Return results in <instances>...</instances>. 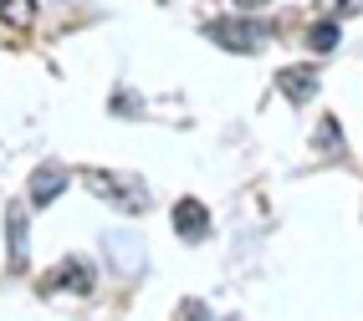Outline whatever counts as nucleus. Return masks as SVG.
<instances>
[{
	"label": "nucleus",
	"instance_id": "1",
	"mask_svg": "<svg viewBox=\"0 0 363 321\" xmlns=\"http://www.w3.org/2000/svg\"><path fill=\"white\" fill-rule=\"evenodd\" d=\"M77 179L87 184L92 199H103V204L123 209V214H149V204H154L149 184H143L138 174H118V168H82Z\"/></svg>",
	"mask_w": 363,
	"mask_h": 321
},
{
	"label": "nucleus",
	"instance_id": "2",
	"mask_svg": "<svg viewBox=\"0 0 363 321\" xmlns=\"http://www.w3.org/2000/svg\"><path fill=\"white\" fill-rule=\"evenodd\" d=\"M205 36L210 41H220L225 52H235V57H251V52H261L266 46V31L261 21H246V16H225V21H205Z\"/></svg>",
	"mask_w": 363,
	"mask_h": 321
},
{
	"label": "nucleus",
	"instance_id": "3",
	"mask_svg": "<svg viewBox=\"0 0 363 321\" xmlns=\"http://www.w3.org/2000/svg\"><path fill=\"white\" fill-rule=\"evenodd\" d=\"M67 184H72V168L52 158V163H41L36 174H31V189H26V199H31L36 209H46V204H57V199H62V189H67Z\"/></svg>",
	"mask_w": 363,
	"mask_h": 321
},
{
	"label": "nucleus",
	"instance_id": "4",
	"mask_svg": "<svg viewBox=\"0 0 363 321\" xmlns=\"http://www.w3.org/2000/svg\"><path fill=\"white\" fill-rule=\"evenodd\" d=\"M6 245H11V270H26L31 265V219L21 204L6 209Z\"/></svg>",
	"mask_w": 363,
	"mask_h": 321
},
{
	"label": "nucleus",
	"instance_id": "5",
	"mask_svg": "<svg viewBox=\"0 0 363 321\" xmlns=\"http://www.w3.org/2000/svg\"><path fill=\"white\" fill-rule=\"evenodd\" d=\"M277 92L286 103H312V97H318V66H281L277 71Z\"/></svg>",
	"mask_w": 363,
	"mask_h": 321
},
{
	"label": "nucleus",
	"instance_id": "6",
	"mask_svg": "<svg viewBox=\"0 0 363 321\" xmlns=\"http://www.w3.org/2000/svg\"><path fill=\"white\" fill-rule=\"evenodd\" d=\"M41 291H46V296H52V291H77V296H87V291H92V265L62 260V270H52V276L41 281Z\"/></svg>",
	"mask_w": 363,
	"mask_h": 321
},
{
	"label": "nucleus",
	"instance_id": "7",
	"mask_svg": "<svg viewBox=\"0 0 363 321\" xmlns=\"http://www.w3.org/2000/svg\"><path fill=\"white\" fill-rule=\"evenodd\" d=\"M174 235L179 240H205L210 235V209L200 199H179L174 204Z\"/></svg>",
	"mask_w": 363,
	"mask_h": 321
},
{
	"label": "nucleus",
	"instance_id": "8",
	"mask_svg": "<svg viewBox=\"0 0 363 321\" xmlns=\"http://www.w3.org/2000/svg\"><path fill=\"white\" fill-rule=\"evenodd\" d=\"M0 26L6 31H31L36 26V0H0Z\"/></svg>",
	"mask_w": 363,
	"mask_h": 321
},
{
	"label": "nucleus",
	"instance_id": "9",
	"mask_svg": "<svg viewBox=\"0 0 363 321\" xmlns=\"http://www.w3.org/2000/svg\"><path fill=\"white\" fill-rule=\"evenodd\" d=\"M337 36H343V21H333V16H323L318 26L307 31V46H312V52H333V46H337Z\"/></svg>",
	"mask_w": 363,
	"mask_h": 321
},
{
	"label": "nucleus",
	"instance_id": "10",
	"mask_svg": "<svg viewBox=\"0 0 363 321\" xmlns=\"http://www.w3.org/2000/svg\"><path fill=\"white\" fill-rule=\"evenodd\" d=\"M312 148H318L323 158L343 148V128H337V117H323V122H318V133H312Z\"/></svg>",
	"mask_w": 363,
	"mask_h": 321
},
{
	"label": "nucleus",
	"instance_id": "11",
	"mask_svg": "<svg viewBox=\"0 0 363 321\" xmlns=\"http://www.w3.org/2000/svg\"><path fill=\"white\" fill-rule=\"evenodd\" d=\"M318 11H323V16H333V21H343V16L363 11V0H318Z\"/></svg>",
	"mask_w": 363,
	"mask_h": 321
},
{
	"label": "nucleus",
	"instance_id": "12",
	"mask_svg": "<svg viewBox=\"0 0 363 321\" xmlns=\"http://www.w3.org/2000/svg\"><path fill=\"white\" fill-rule=\"evenodd\" d=\"M179 316H210V311H205L200 301H179Z\"/></svg>",
	"mask_w": 363,
	"mask_h": 321
},
{
	"label": "nucleus",
	"instance_id": "13",
	"mask_svg": "<svg viewBox=\"0 0 363 321\" xmlns=\"http://www.w3.org/2000/svg\"><path fill=\"white\" fill-rule=\"evenodd\" d=\"M235 6H240V11H261V6H266V0H235Z\"/></svg>",
	"mask_w": 363,
	"mask_h": 321
}]
</instances>
